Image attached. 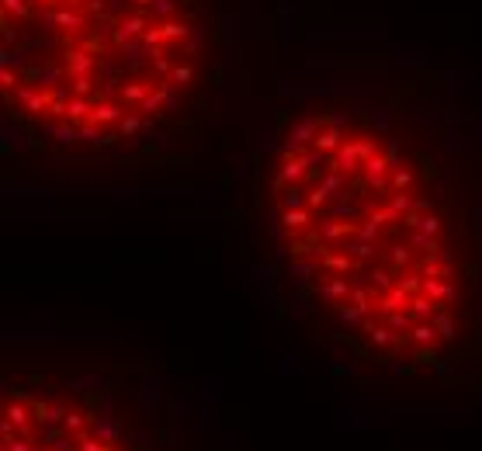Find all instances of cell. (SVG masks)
<instances>
[{
    "label": "cell",
    "mask_w": 482,
    "mask_h": 451,
    "mask_svg": "<svg viewBox=\"0 0 482 451\" xmlns=\"http://www.w3.org/2000/svg\"><path fill=\"white\" fill-rule=\"evenodd\" d=\"M260 205L320 333L399 379L482 361V122L441 73L351 52L274 111Z\"/></svg>",
    "instance_id": "6da1fadb"
},
{
    "label": "cell",
    "mask_w": 482,
    "mask_h": 451,
    "mask_svg": "<svg viewBox=\"0 0 482 451\" xmlns=\"http://www.w3.org/2000/svg\"><path fill=\"white\" fill-rule=\"evenodd\" d=\"M236 21L240 0H0L4 118L60 160H174L219 115Z\"/></svg>",
    "instance_id": "7a4b0ae2"
},
{
    "label": "cell",
    "mask_w": 482,
    "mask_h": 451,
    "mask_svg": "<svg viewBox=\"0 0 482 451\" xmlns=\"http://www.w3.org/2000/svg\"><path fill=\"white\" fill-rule=\"evenodd\" d=\"M142 389L97 364L4 372L0 451H153Z\"/></svg>",
    "instance_id": "3957f363"
}]
</instances>
